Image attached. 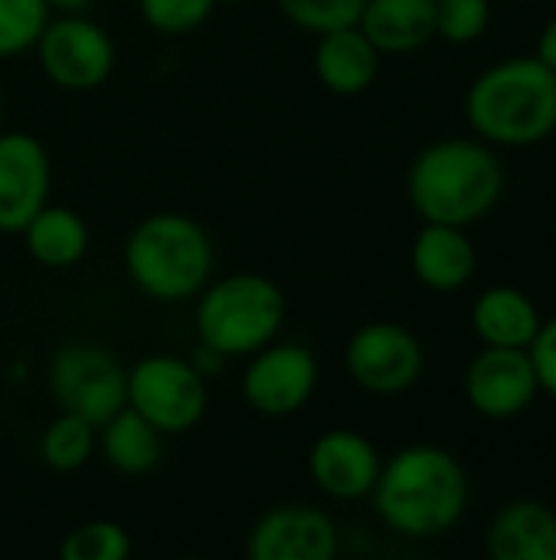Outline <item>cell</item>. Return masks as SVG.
I'll return each instance as SVG.
<instances>
[{
    "mask_svg": "<svg viewBox=\"0 0 556 560\" xmlns=\"http://www.w3.org/2000/svg\"><path fill=\"white\" fill-rule=\"evenodd\" d=\"M364 3L367 0H279V10L288 23L321 36L328 30L354 26Z\"/></svg>",
    "mask_w": 556,
    "mask_h": 560,
    "instance_id": "d4e9b609",
    "label": "cell"
},
{
    "mask_svg": "<svg viewBox=\"0 0 556 560\" xmlns=\"http://www.w3.org/2000/svg\"><path fill=\"white\" fill-rule=\"evenodd\" d=\"M29 259L46 269H69L88 253V226L72 207L43 203L20 230Z\"/></svg>",
    "mask_w": 556,
    "mask_h": 560,
    "instance_id": "ffe728a7",
    "label": "cell"
},
{
    "mask_svg": "<svg viewBox=\"0 0 556 560\" xmlns=\"http://www.w3.org/2000/svg\"><path fill=\"white\" fill-rule=\"evenodd\" d=\"M505 194V167L482 138H442L426 144L406 174V197L423 223L472 226Z\"/></svg>",
    "mask_w": 556,
    "mask_h": 560,
    "instance_id": "7a4b0ae2",
    "label": "cell"
},
{
    "mask_svg": "<svg viewBox=\"0 0 556 560\" xmlns=\"http://www.w3.org/2000/svg\"><path fill=\"white\" fill-rule=\"evenodd\" d=\"M52 184L49 154L26 131H0V233H20L46 203Z\"/></svg>",
    "mask_w": 556,
    "mask_h": 560,
    "instance_id": "5bb4252c",
    "label": "cell"
},
{
    "mask_svg": "<svg viewBox=\"0 0 556 560\" xmlns=\"http://www.w3.org/2000/svg\"><path fill=\"white\" fill-rule=\"evenodd\" d=\"M547 69L556 72V16L541 30V39H537V52H534Z\"/></svg>",
    "mask_w": 556,
    "mask_h": 560,
    "instance_id": "f1b7e54d",
    "label": "cell"
},
{
    "mask_svg": "<svg viewBox=\"0 0 556 560\" xmlns=\"http://www.w3.org/2000/svg\"><path fill=\"white\" fill-rule=\"evenodd\" d=\"M338 525L318 505H275L249 532L252 560H331L338 555Z\"/></svg>",
    "mask_w": 556,
    "mask_h": 560,
    "instance_id": "7c38bea8",
    "label": "cell"
},
{
    "mask_svg": "<svg viewBox=\"0 0 556 560\" xmlns=\"http://www.w3.org/2000/svg\"><path fill=\"white\" fill-rule=\"evenodd\" d=\"M495 560H556V512L537 499L508 502L488 528Z\"/></svg>",
    "mask_w": 556,
    "mask_h": 560,
    "instance_id": "e0dca14e",
    "label": "cell"
},
{
    "mask_svg": "<svg viewBox=\"0 0 556 560\" xmlns=\"http://www.w3.org/2000/svg\"><path fill=\"white\" fill-rule=\"evenodd\" d=\"M380 49L364 36V30L341 26L318 36L315 46V75L334 95H360L374 85L380 72Z\"/></svg>",
    "mask_w": 556,
    "mask_h": 560,
    "instance_id": "2e32d148",
    "label": "cell"
},
{
    "mask_svg": "<svg viewBox=\"0 0 556 560\" xmlns=\"http://www.w3.org/2000/svg\"><path fill=\"white\" fill-rule=\"evenodd\" d=\"M105 463L121 476H144L161 463L164 453V433L151 427L138 410L128 404L98 427V446Z\"/></svg>",
    "mask_w": 556,
    "mask_h": 560,
    "instance_id": "44dd1931",
    "label": "cell"
},
{
    "mask_svg": "<svg viewBox=\"0 0 556 560\" xmlns=\"http://www.w3.org/2000/svg\"><path fill=\"white\" fill-rule=\"evenodd\" d=\"M492 23V0H436V36L452 46L482 39Z\"/></svg>",
    "mask_w": 556,
    "mask_h": 560,
    "instance_id": "484cf974",
    "label": "cell"
},
{
    "mask_svg": "<svg viewBox=\"0 0 556 560\" xmlns=\"http://www.w3.org/2000/svg\"><path fill=\"white\" fill-rule=\"evenodd\" d=\"M138 7L151 30L180 36V33H190L200 23H206L216 0H138Z\"/></svg>",
    "mask_w": 556,
    "mask_h": 560,
    "instance_id": "4316f807",
    "label": "cell"
},
{
    "mask_svg": "<svg viewBox=\"0 0 556 560\" xmlns=\"http://www.w3.org/2000/svg\"><path fill=\"white\" fill-rule=\"evenodd\" d=\"M49 3V10L56 7V10H66V13H72V10H82V7H88L92 0H46Z\"/></svg>",
    "mask_w": 556,
    "mask_h": 560,
    "instance_id": "f546056e",
    "label": "cell"
},
{
    "mask_svg": "<svg viewBox=\"0 0 556 560\" xmlns=\"http://www.w3.org/2000/svg\"><path fill=\"white\" fill-rule=\"evenodd\" d=\"M541 322L534 299L514 285H492L472 305V331L488 348H528Z\"/></svg>",
    "mask_w": 556,
    "mask_h": 560,
    "instance_id": "d6986e66",
    "label": "cell"
},
{
    "mask_svg": "<svg viewBox=\"0 0 556 560\" xmlns=\"http://www.w3.org/2000/svg\"><path fill=\"white\" fill-rule=\"evenodd\" d=\"M210 404L206 377L177 354H147L128 371V407L164 436L190 433Z\"/></svg>",
    "mask_w": 556,
    "mask_h": 560,
    "instance_id": "8992f818",
    "label": "cell"
},
{
    "mask_svg": "<svg viewBox=\"0 0 556 560\" xmlns=\"http://www.w3.org/2000/svg\"><path fill=\"white\" fill-rule=\"evenodd\" d=\"M46 23V0H0V59L33 49Z\"/></svg>",
    "mask_w": 556,
    "mask_h": 560,
    "instance_id": "cb8c5ba5",
    "label": "cell"
},
{
    "mask_svg": "<svg viewBox=\"0 0 556 560\" xmlns=\"http://www.w3.org/2000/svg\"><path fill=\"white\" fill-rule=\"evenodd\" d=\"M413 276L433 292H456L462 289L478 266L475 246L465 226L449 223H423L410 249Z\"/></svg>",
    "mask_w": 556,
    "mask_h": 560,
    "instance_id": "9a60e30c",
    "label": "cell"
},
{
    "mask_svg": "<svg viewBox=\"0 0 556 560\" xmlns=\"http://www.w3.org/2000/svg\"><path fill=\"white\" fill-rule=\"evenodd\" d=\"M370 499L390 532L426 541L462 522L469 509V476L449 450L416 443L380 466Z\"/></svg>",
    "mask_w": 556,
    "mask_h": 560,
    "instance_id": "6da1fadb",
    "label": "cell"
},
{
    "mask_svg": "<svg viewBox=\"0 0 556 560\" xmlns=\"http://www.w3.org/2000/svg\"><path fill=\"white\" fill-rule=\"evenodd\" d=\"M344 368L360 390L393 397L423 377L426 351L410 328L397 322H370L351 335Z\"/></svg>",
    "mask_w": 556,
    "mask_h": 560,
    "instance_id": "9c48e42d",
    "label": "cell"
},
{
    "mask_svg": "<svg viewBox=\"0 0 556 560\" xmlns=\"http://www.w3.org/2000/svg\"><path fill=\"white\" fill-rule=\"evenodd\" d=\"M193 322L200 345L223 361L249 358L282 331L285 295L262 272H233L203 285Z\"/></svg>",
    "mask_w": 556,
    "mask_h": 560,
    "instance_id": "5b68a950",
    "label": "cell"
},
{
    "mask_svg": "<svg viewBox=\"0 0 556 560\" xmlns=\"http://www.w3.org/2000/svg\"><path fill=\"white\" fill-rule=\"evenodd\" d=\"M3 118H7V108H3V95H0V131H3Z\"/></svg>",
    "mask_w": 556,
    "mask_h": 560,
    "instance_id": "4dcf8cb0",
    "label": "cell"
},
{
    "mask_svg": "<svg viewBox=\"0 0 556 560\" xmlns=\"http://www.w3.org/2000/svg\"><path fill=\"white\" fill-rule=\"evenodd\" d=\"M33 49L43 75L66 92H92L115 69V39L75 10L49 20Z\"/></svg>",
    "mask_w": 556,
    "mask_h": 560,
    "instance_id": "ba28073f",
    "label": "cell"
},
{
    "mask_svg": "<svg viewBox=\"0 0 556 560\" xmlns=\"http://www.w3.org/2000/svg\"><path fill=\"white\" fill-rule=\"evenodd\" d=\"M125 272L138 292L154 302H187L213 276V240L187 213L161 210L144 217L125 240Z\"/></svg>",
    "mask_w": 556,
    "mask_h": 560,
    "instance_id": "277c9868",
    "label": "cell"
},
{
    "mask_svg": "<svg viewBox=\"0 0 556 560\" xmlns=\"http://www.w3.org/2000/svg\"><path fill=\"white\" fill-rule=\"evenodd\" d=\"M216 3H242V0H216Z\"/></svg>",
    "mask_w": 556,
    "mask_h": 560,
    "instance_id": "1f68e13d",
    "label": "cell"
},
{
    "mask_svg": "<svg viewBox=\"0 0 556 560\" xmlns=\"http://www.w3.org/2000/svg\"><path fill=\"white\" fill-rule=\"evenodd\" d=\"M62 560H125L131 555V538L118 522L95 518L79 528H72L62 545Z\"/></svg>",
    "mask_w": 556,
    "mask_h": 560,
    "instance_id": "603a6c76",
    "label": "cell"
},
{
    "mask_svg": "<svg viewBox=\"0 0 556 560\" xmlns=\"http://www.w3.org/2000/svg\"><path fill=\"white\" fill-rule=\"evenodd\" d=\"M541 394L537 371L528 348H488L478 351L465 371V400L488 420H511L524 413Z\"/></svg>",
    "mask_w": 556,
    "mask_h": 560,
    "instance_id": "8fae6325",
    "label": "cell"
},
{
    "mask_svg": "<svg viewBox=\"0 0 556 560\" xmlns=\"http://www.w3.org/2000/svg\"><path fill=\"white\" fill-rule=\"evenodd\" d=\"M95 446L98 430L88 420L62 410L39 436V459L56 472H75L92 459Z\"/></svg>",
    "mask_w": 556,
    "mask_h": 560,
    "instance_id": "7402d4cb",
    "label": "cell"
},
{
    "mask_svg": "<svg viewBox=\"0 0 556 560\" xmlns=\"http://www.w3.org/2000/svg\"><path fill=\"white\" fill-rule=\"evenodd\" d=\"M380 453L377 446L357 430H328L308 450V476L334 502H357L370 499L377 476H380Z\"/></svg>",
    "mask_w": 556,
    "mask_h": 560,
    "instance_id": "4fadbf2b",
    "label": "cell"
},
{
    "mask_svg": "<svg viewBox=\"0 0 556 560\" xmlns=\"http://www.w3.org/2000/svg\"><path fill=\"white\" fill-rule=\"evenodd\" d=\"M49 390L66 413L98 430L128 404V371L102 345L75 341L49 361Z\"/></svg>",
    "mask_w": 556,
    "mask_h": 560,
    "instance_id": "52a82bcc",
    "label": "cell"
},
{
    "mask_svg": "<svg viewBox=\"0 0 556 560\" xmlns=\"http://www.w3.org/2000/svg\"><path fill=\"white\" fill-rule=\"evenodd\" d=\"M528 354H531V364H534V371H537L541 390L556 397V318L541 322L534 341L528 345Z\"/></svg>",
    "mask_w": 556,
    "mask_h": 560,
    "instance_id": "83f0119b",
    "label": "cell"
},
{
    "mask_svg": "<svg viewBox=\"0 0 556 560\" xmlns=\"http://www.w3.org/2000/svg\"><path fill=\"white\" fill-rule=\"evenodd\" d=\"M357 26L380 52H416L436 39V0H367Z\"/></svg>",
    "mask_w": 556,
    "mask_h": 560,
    "instance_id": "ac0fdd59",
    "label": "cell"
},
{
    "mask_svg": "<svg viewBox=\"0 0 556 560\" xmlns=\"http://www.w3.org/2000/svg\"><path fill=\"white\" fill-rule=\"evenodd\" d=\"M318 358L305 345H275L269 341L249 354L242 374V397L262 417H292L318 390Z\"/></svg>",
    "mask_w": 556,
    "mask_h": 560,
    "instance_id": "30bf717a",
    "label": "cell"
},
{
    "mask_svg": "<svg viewBox=\"0 0 556 560\" xmlns=\"http://www.w3.org/2000/svg\"><path fill=\"white\" fill-rule=\"evenodd\" d=\"M465 118L492 148H534L556 131V72L537 56L488 66L465 92Z\"/></svg>",
    "mask_w": 556,
    "mask_h": 560,
    "instance_id": "3957f363",
    "label": "cell"
}]
</instances>
